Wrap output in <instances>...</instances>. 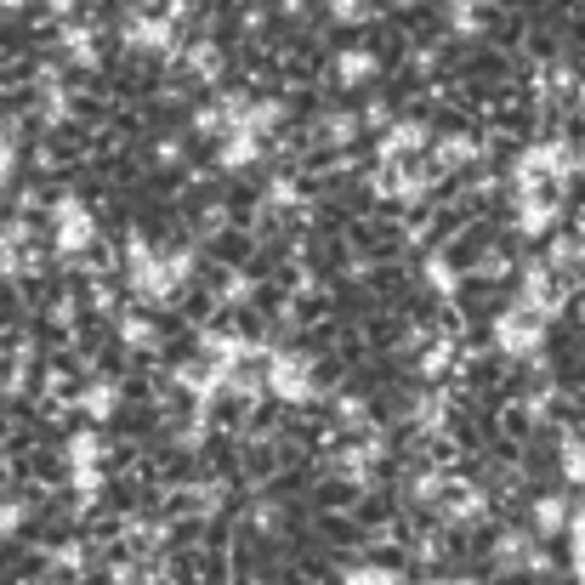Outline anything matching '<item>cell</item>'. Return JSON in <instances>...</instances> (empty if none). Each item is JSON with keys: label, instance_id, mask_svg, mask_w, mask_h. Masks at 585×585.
I'll return each mask as SVG.
<instances>
[{"label": "cell", "instance_id": "3957f363", "mask_svg": "<svg viewBox=\"0 0 585 585\" xmlns=\"http://www.w3.org/2000/svg\"><path fill=\"white\" fill-rule=\"evenodd\" d=\"M0 6H18V0H0Z\"/></svg>", "mask_w": 585, "mask_h": 585}, {"label": "cell", "instance_id": "6da1fadb", "mask_svg": "<svg viewBox=\"0 0 585 585\" xmlns=\"http://www.w3.org/2000/svg\"><path fill=\"white\" fill-rule=\"evenodd\" d=\"M125 40H131V46H154V52H160L171 35H165V23H160V18H142V12H137V18L125 23Z\"/></svg>", "mask_w": 585, "mask_h": 585}, {"label": "cell", "instance_id": "7a4b0ae2", "mask_svg": "<svg viewBox=\"0 0 585 585\" xmlns=\"http://www.w3.org/2000/svg\"><path fill=\"white\" fill-rule=\"evenodd\" d=\"M18 160V148H12V142H6V131H0V171H6V165Z\"/></svg>", "mask_w": 585, "mask_h": 585}]
</instances>
